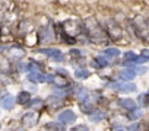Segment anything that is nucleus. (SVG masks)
<instances>
[{
    "label": "nucleus",
    "mask_w": 149,
    "mask_h": 131,
    "mask_svg": "<svg viewBox=\"0 0 149 131\" xmlns=\"http://www.w3.org/2000/svg\"><path fill=\"white\" fill-rule=\"evenodd\" d=\"M31 106L38 109V108H41V106H42V101H41V99H34V101H32V103H31Z\"/></svg>",
    "instance_id": "24"
},
{
    "label": "nucleus",
    "mask_w": 149,
    "mask_h": 131,
    "mask_svg": "<svg viewBox=\"0 0 149 131\" xmlns=\"http://www.w3.org/2000/svg\"><path fill=\"white\" fill-rule=\"evenodd\" d=\"M25 42L31 47V45H35L37 42H38V37H37V34H28V37H26V39H25Z\"/></svg>",
    "instance_id": "17"
},
{
    "label": "nucleus",
    "mask_w": 149,
    "mask_h": 131,
    "mask_svg": "<svg viewBox=\"0 0 149 131\" xmlns=\"http://www.w3.org/2000/svg\"><path fill=\"white\" fill-rule=\"evenodd\" d=\"M53 82L57 85V86H67V85H70L69 83V80L64 77V76H61V74H57V76H54V79H53Z\"/></svg>",
    "instance_id": "14"
},
{
    "label": "nucleus",
    "mask_w": 149,
    "mask_h": 131,
    "mask_svg": "<svg viewBox=\"0 0 149 131\" xmlns=\"http://www.w3.org/2000/svg\"><path fill=\"white\" fill-rule=\"evenodd\" d=\"M88 76H89V72L85 70V69H78L76 72H74V77L76 79H85Z\"/></svg>",
    "instance_id": "19"
},
{
    "label": "nucleus",
    "mask_w": 149,
    "mask_h": 131,
    "mask_svg": "<svg viewBox=\"0 0 149 131\" xmlns=\"http://www.w3.org/2000/svg\"><path fill=\"white\" fill-rule=\"evenodd\" d=\"M146 103L149 105V96H146Z\"/></svg>",
    "instance_id": "30"
},
{
    "label": "nucleus",
    "mask_w": 149,
    "mask_h": 131,
    "mask_svg": "<svg viewBox=\"0 0 149 131\" xmlns=\"http://www.w3.org/2000/svg\"><path fill=\"white\" fill-rule=\"evenodd\" d=\"M57 119L61 124H72V122H74V119H76V115H74V112L72 109H66V111L58 114Z\"/></svg>",
    "instance_id": "2"
},
{
    "label": "nucleus",
    "mask_w": 149,
    "mask_h": 131,
    "mask_svg": "<svg viewBox=\"0 0 149 131\" xmlns=\"http://www.w3.org/2000/svg\"><path fill=\"white\" fill-rule=\"evenodd\" d=\"M35 122H37V115H35V114H32V112L25 114V115H24V118H22V124H24L26 128L34 127V125H35Z\"/></svg>",
    "instance_id": "6"
},
{
    "label": "nucleus",
    "mask_w": 149,
    "mask_h": 131,
    "mask_svg": "<svg viewBox=\"0 0 149 131\" xmlns=\"http://www.w3.org/2000/svg\"><path fill=\"white\" fill-rule=\"evenodd\" d=\"M70 54H72L73 57H79V55H81V52H79L78 50H72V51H70Z\"/></svg>",
    "instance_id": "27"
},
{
    "label": "nucleus",
    "mask_w": 149,
    "mask_h": 131,
    "mask_svg": "<svg viewBox=\"0 0 149 131\" xmlns=\"http://www.w3.org/2000/svg\"><path fill=\"white\" fill-rule=\"evenodd\" d=\"M136 72H137L139 74H143V73L146 72V69H145V67H137V70H136Z\"/></svg>",
    "instance_id": "28"
},
{
    "label": "nucleus",
    "mask_w": 149,
    "mask_h": 131,
    "mask_svg": "<svg viewBox=\"0 0 149 131\" xmlns=\"http://www.w3.org/2000/svg\"><path fill=\"white\" fill-rule=\"evenodd\" d=\"M72 131H88V127L86 125H79V127H74Z\"/></svg>",
    "instance_id": "26"
},
{
    "label": "nucleus",
    "mask_w": 149,
    "mask_h": 131,
    "mask_svg": "<svg viewBox=\"0 0 149 131\" xmlns=\"http://www.w3.org/2000/svg\"><path fill=\"white\" fill-rule=\"evenodd\" d=\"M102 118H104V114H102V112H95V114H91V119H92V121H95V122H97V121H101Z\"/></svg>",
    "instance_id": "22"
},
{
    "label": "nucleus",
    "mask_w": 149,
    "mask_h": 131,
    "mask_svg": "<svg viewBox=\"0 0 149 131\" xmlns=\"http://www.w3.org/2000/svg\"><path fill=\"white\" fill-rule=\"evenodd\" d=\"M134 76H136V72L132 70V69H124V70H121V73H120V77H121L123 80H133Z\"/></svg>",
    "instance_id": "10"
},
{
    "label": "nucleus",
    "mask_w": 149,
    "mask_h": 131,
    "mask_svg": "<svg viewBox=\"0 0 149 131\" xmlns=\"http://www.w3.org/2000/svg\"><path fill=\"white\" fill-rule=\"evenodd\" d=\"M28 69L31 70V73H41V70H40V67L35 64V63H31L29 66H28Z\"/></svg>",
    "instance_id": "23"
},
{
    "label": "nucleus",
    "mask_w": 149,
    "mask_h": 131,
    "mask_svg": "<svg viewBox=\"0 0 149 131\" xmlns=\"http://www.w3.org/2000/svg\"><path fill=\"white\" fill-rule=\"evenodd\" d=\"M63 28H64V31L67 32V35H69V34L78 35V34L81 32V25L78 23V21H66Z\"/></svg>",
    "instance_id": "3"
},
{
    "label": "nucleus",
    "mask_w": 149,
    "mask_h": 131,
    "mask_svg": "<svg viewBox=\"0 0 149 131\" xmlns=\"http://www.w3.org/2000/svg\"><path fill=\"white\" fill-rule=\"evenodd\" d=\"M41 51H42V54L48 55V57L53 58L54 61H60V60L63 58L60 50H56V48H44V50H41Z\"/></svg>",
    "instance_id": "5"
},
{
    "label": "nucleus",
    "mask_w": 149,
    "mask_h": 131,
    "mask_svg": "<svg viewBox=\"0 0 149 131\" xmlns=\"http://www.w3.org/2000/svg\"><path fill=\"white\" fill-rule=\"evenodd\" d=\"M118 54H120V51H118L117 48H107V50L104 51V55H105V57H110V58L118 57Z\"/></svg>",
    "instance_id": "18"
},
{
    "label": "nucleus",
    "mask_w": 149,
    "mask_h": 131,
    "mask_svg": "<svg viewBox=\"0 0 149 131\" xmlns=\"http://www.w3.org/2000/svg\"><path fill=\"white\" fill-rule=\"evenodd\" d=\"M108 34L113 39H120L123 37V29L117 25V23H110L108 26Z\"/></svg>",
    "instance_id": "4"
},
{
    "label": "nucleus",
    "mask_w": 149,
    "mask_h": 131,
    "mask_svg": "<svg viewBox=\"0 0 149 131\" xmlns=\"http://www.w3.org/2000/svg\"><path fill=\"white\" fill-rule=\"evenodd\" d=\"M118 103H120V106H123V108H126L129 111H134L136 109V102L132 101V99H121Z\"/></svg>",
    "instance_id": "12"
},
{
    "label": "nucleus",
    "mask_w": 149,
    "mask_h": 131,
    "mask_svg": "<svg viewBox=\"0 0 149 131\" xmlns=\"http://www.w3.org/2000/svg\"><path fill=\"white\" fill-rule=\"evenodd\" d=\"M29 99H31V95L28 92H21L18 95V103H21V105H25L26 102H29Z\"/></svg>",
    "instance_id": "15"
},
{
    "label": "nucleus",
    "mask_w": 149,
    "mask_h": 131,
    "mask_svg": "<svg viewBox=\"0 0 149 131\" xmlns=\"http://www.w3.org/2000/svg\"><path fill=\"white\" fill-rule=\"evenodd\" d=\"M45 130L47 131H64V124H61L60 121H53L45 125Z\"/></svg>",
    "instance_id": "8"
},
{
    "label": "nucleus",
    "mask_w": 149,
    "mask_h": 131,
    "mask_svg": "<svg viewBox=\"0 0 149 131\" xmlns=\"http://www.w3.org/2000/svg\"><path fill=\"white\" fill-rule=\"evenodd\" d=\"M137 128H139V127H137V124H133V125H130V128H129V130H130V131H136Z\"/></svg>",
    "instance_id": "29"
},
{
    "label": "nucleus",
    "mask_w": 149,
    "mask_h": 131,
    "mask_svg": "<svg viewBox=\"0 0 149 131\" xmlns=\"http://www.w3.org/2000/svg\"><path fill=\"white\" fill-rule=\"evenodd\" d=\"M95 61H98V63H94V66H97V67H105V66L108 64V60H107V57L104 55H100V57H97L95 58Z\"/></svg>",
    "instance_id": "16"
},
{
    "label": "nucleus",
    "mask_w": 149,
    "mask_h": 131,
    "mask_svg": "<svg viewBox=\"0 0 149 131\" xmlns=\"http://www.w3.org/2000/svg\"><path fill=\"white\" fill-rule=\"evenodd\" d=\"M31 31H32V23H31V21H24V22H21V25H19V32H21V34L31 32Z\"/></svg>",
    "instance_id": "13"
},
{
    "label": "nucleus",
    "mask_w": 149,
    "mask_h": 131,
    "mask_svg": "<svg viewBox=\"0 0 149 131\" xmlns=\"http://www.w3.org/2000/svg\"><path fill=\"white\" fill-rule=\"evenodd\" d=\"M0 69H2L3 72H8L9 70V61L3 55H0Z\"/></svg>",
    "instance_id": "20"
},
{
    "label": "nucleus",
    "mask_w": 149,
    "mask_h": 131,
    "mask_svg": "<svg viewBox=\"0 0 149 131\" xmlns=\"http://www.w3.org/2000/svg\"><path fill=\"white\" fill-rule=\"evenodd\" d=\"M117 131H123V130H117Z\"/></svg>",
    "instance_id": "31"
},
{
    "label": "nucleus",
    "mask_w": 149,
    "mask_h": 131,
    "mask_svg": "<svg viewBox=\"0 0 149 131\" xmlns=\"http://www.w3.org/2000/svg\"><path fill=\"white\" fill-rule=\"evenodd\" d=\"M13 103H15V98L12 95H5L2 98V101H0V105H2L5 109H10L13 106Z\"/></svg>",
    "instance_id": "7"
},
{
    "label": "nucleus",
    "mask_w": 149,
    "mask_h": 131,
    "mask_svg": "<svg viewBox=\"0 0 149 131\" xmlns=\"http://www.w3.org/2000/svg\"><path fill=\"white\" fill-rule=\"evenodd\" d=\"M134 60H136V54L134 52H126L124 54V64L130 63V61H134Z\"/></svg>",
    "instance_id": "21"
},
{
    "label": "nucleus",
    "mask_w": 149,
    "mask_h": 131,
    "mask_svg": "<svg viewBox=\"0 0 149 131\" xmlns=\"http://www.w3.org/2000/svg\"><path fill=\"white\" fill-rule=\"evenodd\" d=\"M9 55H10L12 58H15V60H19V58H22V57L25 55V51H24L22 48H18V47H15V48L9 50Z\"/></svg>",
    "instance_id": "11"
},
{
    "label": "nucleus",
    "mask_w": 149,
    "mask_h": 131,
    "mask_svg": "<svg viewBox=\"0 0 149 131\" xmlns=\"http://www.w3.org/2000/svg\"><path fill=\"white\" fill-rule=\"evenodd\" d=\"M82 111H84V112H89V114H91V112H92V105H89V103H85V102H84V103H82Z\"/></svg>",
    "instance_id": "25"
},
{
    "label": "nucleus",
    "mask_w": 149,
    "mask_h": 131,
    "mask_svg": "<svg viewBox=\"0 0 149 131\" xmlns=\"http://www.w3.org/2000/svg\"><path fill=\"white\" fill-rule=\"evenodd\" d=\"M114 88L121 90V92H134L136 90V86L133 83H124V85H120V83H114Z\"/></svg>",
    "instance_id": "9"
},
{
    "label": "nucleus",
    "mask_w": 149,
    "mask_h": 131,
    "mask_svg": "<svg viewBox=\"0 0 149 131\" xmlns=\"http://www.w3.org/2000/svg\"><path fill=\"white\" fill-rule=\"evenodd\" d=\"M86 26L89 29V37L92 41L95 42H104L105 41V32L102 31V28H100L98 22L95 18H88L86 19Z\"/></svg>",
    "instance_id": "1"
}]
</instances>
